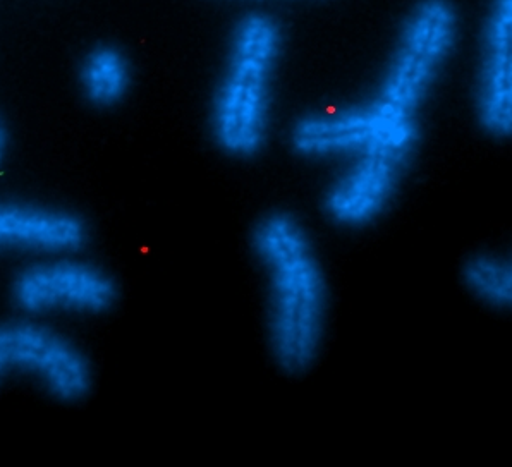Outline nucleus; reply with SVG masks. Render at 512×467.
I'll return each instance as SVG.
<instances>
[{
  "mask_svg": "<svg viewBox=\"0 0 512 467\" xmlns=\"http://www.w3.org/2000/svg\"><path fill=\"white\" fill-rule=\"evenodd\" d=\"M250 248L267 282L272 361L287 377H305L322 352L329 315V286L317 248L303 220L287 208L258 217Z\"/></svg>",
  "mask_w": 512,
  "mask_h": 467,
  "instance_id": "nucleus-1",
  "label": "nucleus"
},
{
  "mask_svg": "<svg viewBox=\"0 0 512 467\" xmlns=\"http://www.w3.org/2000/svg\"><path fill=\"white\" fill-rule=\"evenodd\" d=\"M282 49L284 30L270 14H244L232 28L226 64L210 107L212 138L227 157L251 160L267 145Z\"/></svg>",
  "mask_w": 512,
  "mask_h": 467,
  "instance_id": "nucleus-2",
  "label": "nucleus"
},
{
  "mask_svg": "<svg viewBox=\"0 0 512 467\" xmlns=\"http://www.w3.org/2000/svg\"><path fill=\"white\" fill-rule=\"evenodd\" d=\"M459 26L454 0H416L409 7L377 95L370 100L385 117L418 119L421 105L456 49Z\"/></svg>",
  "mask_w": 512,
  "mask_h": 467,
  "instance_id": "nucleus-3",
  "label": "nucleus"
},
{
  "mask_svg": "<svg viewBox=\"0 0 512 467\" xmlns=\"http://www.w3.org/2000/svg\"><path fill=\"white\" fill-rule=\"evenodd\" d=\"M14 378L37 382L62 404L86 401L95 385L85 351L33 316L0 322V387Z\"/></svg>",
  "mask_w": 512,
  "mask_h": 467,
  "instance_id": "nucleus-4",
  "label": "nucleus"
},
{
  "mask_svg": "<svg viewBox=\"0 0 512 467\" xmlns=\"http://www.w3.org/2000/svg\"><path fill=\"white\" fill-rule=\"evenodd\" d=\"M76 255L45 256L19 270L11 282V301L23 315H107L121 298L116 277Z\"/></svg>",
  "mask_w": 512,
  "mask_h": 467,
  "instance_id": "nucleus-5",
  "label": "nucleus"
},
{
  "mask_svg": "<svg viewBox=\"0 0 512 467\" xmlns=\"http://www.w3.org/2000/svg\"><path fill=\"white\" fill-rule=\"evenodd\" d=\"M291 148L306 158L358 155L382 145H418L420 124L394 121L372 104L325 107L299 117L291 129Z\"/></svg>",
  "mask_w": 512,
  "mask_h": 467,
  "instance_id": "nucleus-6",
  "label": "nucleus"
},
{
  "mask_svg": "<svg viewBox=\"0 0 512 467\" xmlns=\"http://www.w3.org/2000/svg\"><path fill=\"white\" fill-rule=\"evenodd\" d=\"M416 146H373L356 155L324 198V210L334 224L360 227L377 219L389 205Z\"/></svg>",
  "mask_w": 512,
  "mask_h": 467,
  "instance_id": "nucleus-7",
  "label": "nucleus"
},
{
  "mask_svg": "<svg viewBox=\"0 0 512 467\" xmlns=\"http://www.w3.org/2000/svg\"><path fill=\"white\" fill-rule=\"evenodd\" d=\"M476 116L497 140L512 138V0H490L476 66Z\"/></svg>",
  "mask_w": 512,
  "mask_h": 467,
  "instance_id": "nucleus-8",
  "label": "nucleus"
},
{
  "mask_svg": "<svg viewBox=\"0 0 512 467\" xmlns=\"http://www.w3.org/2000/svg\"><path fill=\"white\" fill-rule=\"evenodd\" d=\"M92 241L81 213L28 201H0V253L80 255Z\"/></svg>",
  "mask_w": 512,
  "mask_h": 467,
  "instance_id": "nucleus-9",
  "label": "nucleus"
},
{
  "mask_svg": "<svg viewBox=\"0 0 512 467\" xmlns=\"http://www.w3.org/2000/svg\"><path fill=\"white\" fill-rule=\"evenodd\" d=\"M131 85L133 69L129 59L114 45H98L81 62V93L95 109H112L121 104Z\"/></svg>",
  "mask_w": 512,
  "mask_h": 467,
  "instance_id": "nucleus-10",
  "label": "nucleus"
},
{
  "mask_svg": "<svg viewBox=\"0 0 512 467\" xmlns=\"http://www.w3.org/2000/svg\"><path fill=\"white\" fill-rule=\"evenodd\" d=\"M7 148V131L6 126H4V122L0 119V160L4 157V153H6Z\"/></svg>",
  "mask_w": 512,
  "mask_h": 467,
  "instance_id": "nucleus-11",
  "label": "nucleus"
}]
</instances>
